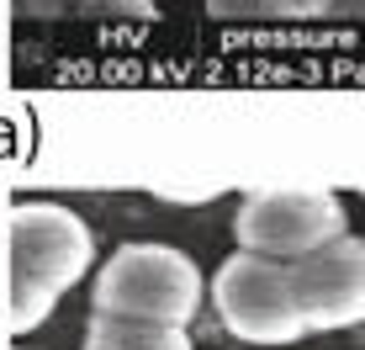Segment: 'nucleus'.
<instances>
[{
    "label": "nucleus",
    "instance_id": "nucleus-1",
    "mask_svg": "<svg viewBox=\"0 0 365 350\" xmlns=\"http://www.w3.org/2000/svg\"><path fill=\"white\" fill-rule=\"evenodd\" d=\"M6 244H11V324L16 329H37L96 260V239L85 218H74L58 202L16 207Z\"/></svg>",
    "mask_w": 365,
    "mask_h": 350
},
{
    "label": "nucleus",
    "instance_id": "nucleus-2",
    "mask_svg": "<svg viewBox=\"0 0 365 350\" xmlns=\"http://www.w3.org/2000/svg\"><path fill=\"white\" fill-rule=\"evenodd\" d=\"M96 314L185 329L201 314L196 260L185 249H170V244H122L96 276Z\"/></svg>",
    "mask_w": 365,
    "mask_h": 350
},
{
    "label": "nucleus",
    "instance_id": "nucleus-3",
    "mask_svg": "<svg viewBox=\"0 0 365 350\" xmlns=\"http://www.w3.org/2000/svg\"><path fill=\"white\" fill-rule=\"evenodd\" d=\"M212 308H217L222 329L238 334L244 345H297L307 334L286 260H265V255H249V249H238L217 266Z\"/></svg>",
    "mask_w": 365,
    "mask_h": 350
},
{
    "label": "nucleus",
    "instance_id": "nucleus-4",
    "mask_svg": "<svg viewBox=\"0 0 365 350\" xmlns=\"http://www.w3.org/2000/svg\"><path fill=\"white\" fill-rule=\"evenodd\" d=\"M238 249L265 260H302L312 249L339 239L344 229V202L334 191H312V186H281V191H255L238 202L233 218Z\"/></svg>",
    "mask_w": 365,
    "mask_h": 350
},
{
    "label": "nucleus",
    "instance_id": "nucleus-5",
    "mask_svg": "<svg viewBox=\"0 0 365 350\" xmlns=\"http://www.w3.org/2000/svg\"><path fill=\"white\" fill-rule=\"evenodd\" d=\"M292 292L307 329H355L365 324V239L339 234L302 260H286Z\"/></svg>",
    "mask_w": 365,
    "mask_h": 350
},
{
    "label": "nucleus",
    "instance_id": "nucleus-6",
    "mask_svg": "<svg viewBox=\"0 0 365 350\" xmlns=\"http://www.w3.org/2000/svg\"><path fill=\"white\" fill-rule=\"evenodd\" d=\"M85 350H191V334L175 324H148V319H117L96 314Z\"/></svg>",
    "mask_w": 365,
    "mask_h": 350
},
{
    "label": "nucleus",
    "instance_id": "nucleus-7",
    "mask_svg": "<svg viewBox=\"0 0 365 350\" xmlns=\"http://www.w3.org/2000/svg\"><path fill=\"white\" fill-rule=\"evenodd\" d=\"M207 11L222 21H270V16H297V0H207Z\"/></svg>",
    "mask_w": 365,
    "mask_h": 350
},
{
    "label": "nucleus",
    "instance_id": "nucleus-8",
    "mask_svg": "<svg viewBox=\"0 0 365 350\" xmlns=\"http://www.w3.org/2000/svg\"><path fill=\"white\" fill-rule=\"evenodd\" d=\"M80 16H133V21H159L154 0H91L80 6Z\"/></svg>",
    "mask_w": 365,
    "mask_h": 350
},
{
    "label": "nucleus",
    "instance_id": "nucleus-9",
    "mask_svg": "<svg viewBox=\"0 0 365 350\" xmlns=\"http://www.w3.org/2000/svg\"><path fill=\"white\" fill-rule=\"evenodd\" d=\"M64 11H80L74 0H21V16H64Z\"/></svg>",
    "mask_w": 365,
    "mask_h": 350
},
{
    "label": "nucleus",
    "instance_id": "nucleus-10",
    "mask_svg": "<svg viewBox=\"0 0 365 350\" xmlns=\"http://www.w3.org/2000/svg\"><path fill=\"white\" fill-rule=\"evenodd\" d=\"M334 0H297V16H329Z\"/></svg>",
    "mask_w": 365,
    "mask_h": 350
},
{
    "label": "nucleus",
    "instance_id": "nucleus-11",
    "mask_svg": "<svg viewBox=\"0 0 365 350\" xmlns=\"http://www.w3.org/2000/svg\"><path fill=\"white\" fill-rule=\"evenodd\" d=\"M329 16H365V0H334Z\"/></svg>",
    "mask_w": 365,
    "mask_h": 350
},
{
    "label": "nucleus",
    "instance_id": "nucleus-12",
    "mask_svg": "<svg viewBox=\"0 0 365 350\" xmlns=\"http://www.w3.org/2000/svg\"><path fill=\"white\" fill-rule=\"evenodd\" d=\"M74 6H91V0H74Z\"/></svg>",
    "mask_w": 365,
    "mask_h": 350
}]
</instances>
